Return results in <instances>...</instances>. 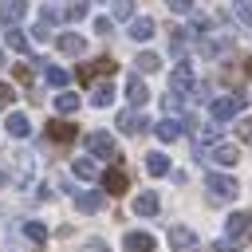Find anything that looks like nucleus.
<instances>
[{
	"mask_svg": "<svg viewBox=\"0 0 252 252\" xmlns=\"http://www.w3.org/2000/svg\"><path fill=\"white\" fill-rule=\"evenodd\" d=\"M55 47H59L63 55H83V47H87V39H83L79 32H63V35L55 39Z\"/></svg>",
	"mask_w": 252,
	"mask_h": 252,
	"instance_id": "11",
	"label": "nucleus"
},
{
	"mask_svg": "<svg viewBox=\"0 0 252 252\" xmlns=\"http://www.w3.org/2000/svg\"><path fill=\"white\" fill-rule=\"evenodd\" d=\"M173 165H169V158L165 154H146V173H154V177H161V173H169Z\"/></svg>",
	"mask_w": 252,
	"mask_h": 252,
	"instance_id": "21",
	"label": "nucleus"
},
{
	"mask_svg": "<svg viewBox=\"0 0 252 252\" xmlns=\"http://www.w3.org/2000/svg\"><path fill=\"white\" fill-rule=\"evenodd\" d=\"M43 79H47L51 87H67V79H71V75H67L59 63H43Z\"/></svg>",
	"mask_w": 252,
	"mask_h": 252,
	"instance_id": "23",
	"label": "nucleus"
},
{
	"mask_svg": "<svg viewBox=\"0 0 252 252\" xmlns=\"http://www.w3.org/2000/svg\"><path fill=\"white\" fill-rule=\"evenodd\" d=\"M134 67L150 75V71H158V67H161V55H154V51H138V59H134Z\"/></svg>",
	"mask_w": 252,
	"mask_h": 252,
	"instance_id": "25",
	"label": "nucleus"
},
{
	"mask_svg": "<svg viewBox=\"0 0 252 252\" xmlns=\"http://www.w3.org/2000/svg\"><path fill=\"white\" fill-rule=\"evenodd\" d=\"M209 252H236V244H232V240H220V244H213Z\"/></svg>",
	"mask_w": 252,
	"mask_h": 252,
	"instance_id": "43",
	"label": "nucleus"
},
{
	"mask_svg": "<svg viewBox=\"0 0 252 252\" xmlns=\"http://www.w3.org/2000/svg\"><path fill=\"white\" fill-rule=\"evenodd\" d=\"M24 12H28V0H0V20H4V28H16V24L24 20Z\"/></svg>",
	"mask_w": 252,
	"mask_h": 252,
	"instance_id": "10",
	"label": "nucleus"
},
{
	"mask_svg": "<svg viewBox=\"0 0 252 252\" xmlns=\"http://www.w3.org/2000/svg\"><path fill=\"white\" fill-rule=\"evenodd\" d=\"M197 47H201V55H205V59H217V55H224V47H228V39H217V35H205V39H201Z\"/></svg>",
	"mask_w": 252,
	"mask_h": 252,
	"instance_id": "17",
	"label": "nucleus"
},
{
	"mask_svg": "<svg viewBox=\"0 0 252 252\" xmlns=\"http://www.w3.org/2000/svg\"><path fill=\"white\" fill-rule=\"evenodd\" d=\"M0 67H4V51H0Z\"/></svg>",
	"mask_w": 252,
	"mask_h": 252,
	"instance_id": "45",
	"label": "nucleus"
},
{
	"mask_svg": "<svg viewBox=\"0 0 252 252\" xmlns=\"http://www.w3.org/2000/svg\"><path fill=\"white\" fill-rule=\"evenodd\" d=\"M114 71H118V63H114L110 55H102V59H94V63L75 67V79H79V83H91L94 75H114Z\"/></svg>",
	"mask_w": 252,
	"mask_h": 252,
	"instance_id": "3",
	"label": "nucleus"
},
{
	"mask_svg": "<svg viewBox=\"0 0 252 252\" xmlns=\"http://www.w3.org/2000/svg\"><path fill=\"white\" fill-rule=\"evenodd\" d=\"M161 102H165V110H173V114H181V110H185V106H181V94H173V91H169Z\"/></svg>",
	"mask_w": 252,
	"mask_h": 252,
	"instance_id": "38",
	"label": "nucleus"
},
{
	"mask_svg": "<svg viewBox=\"0 0 252 252\" xmlns=\"http://www.w3.org/2000/svg\"><path fill=\"white\" fill-rule=\"evenodd\" d=\"M12 102H16V91H12L8 83H0V110H4V106H12Z\"/></svg>",
	"mask_w": 252,
	"mask_h": 252,
	"instance_id": "39",
	"label": "nucleus"
},
{
	"mask_svg": "<svg viewBox=\"0 0 252 252\" xmlns=\"http://www.w3.org/2000/svg\"><path fill=\"white\" fill-rule=\"evenodd\" d=\"M71 169H75V177H83V181H91V177H94V173H98V169H94V161H91V158H79V161H75V165H71Z\"/></svg>",
	"mask_w": 252,
	"mask_h": 252,
	"instance_id": "31",
	"label": "nucleus"
},
{
	"mask_svg": "<svg viewBox=\"0 0 252 252\" xmlns=\"http://www.w3.org/2000/svg\"><path fill=\"white\" fill-rule=\"evenodd\" d=\"M63 16H67V20H83V16H87V4H83V0H75L71 8H63Z\"/></svg>",
	"mask_w": 252,
	"mask_h": 252,
	"instance_id": "35",
	"label": "nucleus"
},
{
	"mask_svg": "<svg viewBox=\"0 0 252 252\" xmlns=\"http://www.w3.org/2000/svg\"><path fill=\"white\" fill-rule=\"evenodd\" d=\"M150 35H154V20H146V16L130 20V39H150Z\"/></svg>",
	"mask_w": 252,
	"mask_h": 252,
	"instance_id": "22",
	"label": "nucleus"
},
{
	"mask_svg": "<svg viewBox=\"0 0 252 252\" xmlns=\"http://www.w3.org/2000/svg\"><path fill=\"white\" fill-rule=\"evenodd\" d=\"M240 106H244L240 94H224V98H213L209 102V114H213V122H228V118L240 114Z\"/></svg>",
	"mask_w": 252,
	"mask_h": 252,
	"instance_id": "2",
	"label": "nucleus"
},
{
	"mask_svg": "<svg viewBox=\"0 0 252 252\" xmlns=\"http://www.w3.org/2000/svg\"><path fill=\"white\" fill-rule=\"evenodd\" d=\"M59 20H67L63 8H55V4H43V8H39V24H43V28H51V24H59Z\"/></svg>",
	"mask_w": 252,
	"mask_h": 252,
	"instance_id": "26",
	"label": "nucleus"
},
{
	"mask_svg": "<svg viewBox=\"0 0 252 252\" xmlns=\"http://www.w3.org/2000/svg\"><path fill=\"white\" fill-rule=\"evenodd\" d=\"M244 75H252V59H244Z\"/></svg>",
	"mask_w": 252,
	"mask_h": 252,
	"instance_id": "44",
	"label": "nucleus"
},
{
	"mask_svg": "<svg viewBox=\"0 0 252 252\" xmlns=\"http://www.w3.org/2000/svg\"><path fill=\"white\" fill-rule=\"evenodd\" d=\"M169 87H173V94H181V91H193L197 87V79H193V67L181 59L173 71H169Z\"/></svg>",
	"mask_w": 252,
	"mask_h": 252,
	"instance_id": "5",
	"label": "nucleus"
},
{
	"mask_svg": "<svg viewBox=\"0 0 252 252\" xmlns=\"http://www.w3.org/2000/svg\"><path fill=\"white\" fill-rule=\"evenodd\" d=\"M12 75H16V83H24V87H32V79H35V75H32V67H24V63H20V67H12Z\"/></svg>",
	"mask_w": 252,
	"mask_h": 252,
	"instance_id": "36",
	"label": "nucleus"
},
{
	"mask_svg": "<svg viewBox=\"0 0 252 252\" xmlns=\"http://www.w3.org/2000/svg\"><path fill=\"white\" fill-rule=\"evenodd\" d=\"M79 252H110V244H106L102 236H94V240H87V244H83Z\"/></svg>",
	"mask_w": 252,
	"mask_h": 252,
	"instance_id": "37",
	"label": "nucleus"
},
{
	"mask_svg": "<svg viewBox=\"0 0 252 252\" xmlns=\"http://www.w3.org/2000/svg\"><path fill=\"white\" fill-rule=\"evenodd\" d=\"M232 12H236V20H240V24H252V0H236V8H232Z\"/></svg>",
	"mask_w": 252,
	"mask_h": 252,
	"instance_id": "33",
	"label": "nucleus"
},
{
	"mask_svg": "<svg viewBox=\"0 0 252 252\" xmlns=\"http://www.w3.org/2000/svg\"><path fill=\"white\" fill-rule=\"evenodd\" d=\"M87 150H91V158H114V138L106 130H94V134H87Z\"/></svg>",
	"mask_w": 252,
	"mask_h": 252,
	"instance_id": "7",
	"label": "nucleus"
},
{
	"mask_svg": "<svg viewBox=\"0 0 252 252\" xmlns=\"http://www.w3.org/2000/svg\"><path fill=\"white\" fill-rule=\"evenodd\" d=\"M169 248H173V252H197V248H201V240H197V232H193V228L173 224V228H169Z\"/></svg>",
	"mask_w": 252,
	"mask_h": 252,
	"instance_id": "4",
	"label": "nucleus"
},
{
	"mask_svg": "<svg viewBox=\"0 0 252 252\" xmlns=\"http://www.w3.org/2000/svg\"><path fill=\"white\" fill-rule=\"evenodd\" d=\"M126 98H130L134 106H146V102H150V87H146L142 79H130V83H126Z\"/></svg>",
	"mask_w": 252,
	"mask_h": 252,
	"instance_id": "16",
	"label": "nucleus"
},
{
	"mask_svg": "<svg viewBox=\"0 0 252 252\" xmlns=\"http://www.w3.org/2000/svg\"><path fill=\"white\" fill-rule=\"evenodd\" d=\"M114 20H134V0H114Z\"/></svg>",
	"mask_w": 252,
	"mask_h": 252,
	"instance_id": "32",
	"label": "nucleus"
},
{
	"mask_svg": "<svg viewBox=\"0 0 252 252\" xmlns=\"http://www.w3.org/2000/svg\"><path fill=\"white\" fill-rule=\"evenodd\" d=\"M122 248L126 252H154V236L150 232H126L122 236Z\"/></svg>",
	"mask_w": 252,
	"mask_h": 252,
	"instance_id": "12",
	"label": "nucleus"
},
{
	"mask_svg": "<svg viewBox=\"0 0 252 252\" xmlns=\"http://www.w3.org/2000/svg\"><path fill=\"white\" fill-rule=\"evenodd\" d=\"M158 209H161V197H158V193H138V197H134V213H138V217H154Z\"/></svg>",
	"mask_w": 252,
	"mask_h": 252,
	"instance_id": "14",
	"label": "nucleus"
},
{
	"mask_svg": "<svg viewBox=\"0 0 252 252\" xmlns=\"http://www.w3.org/2000/svg\"><path fill=\"white\" fill-rule=\"evenodd\" d=\"M35 39H39V43H47V39H51V28H43V24H35Z\"/></svg>",
	"mask_w": 252,
	"mask_h": 252,
	"instance_id": "42",
	"label": "nucleus"
},
{
	"mask_svg": "<svg viewBox=\"0 0 252 252\" xmlns=\"http://www.w3.org/2000/svg\"><path fill=\"white\" fill-rule=\"evenodd\" d=\"M4 43H12L16 51H28V47H32V43H28V35H24L20 28H8V32H4Z\"/></svg>",
	"mask_w": 252,
	"mask_h": 252,
	"instance_id": "28",
	"label": "nucleus"
},
{
	"mask_svg": "<svg viewBox=\"0 0 252 252\" xmlns=\"http://www.w3.org/2000/svg\"><path fill=\"white\" fill-rule=\"evenodd\" d=\"M94 32H98V35H110V32H114V24L102 16V20H94Z\"/></svg>",
	"mask_w": 252,
	"mask_h": 252,
	"instance_id": "41",
	"label": "nucleus"
},
{
	"mask_svg": "<svg viewBox=\"0 0 252 252\" xmlns=\"http://www.w3.org/2000/svg\"><path fill=\"white\" fill-rule=\"evenodd\" d=\"M169 12H193V0H165Z\"/></svg>",
	"mask_w": 252,
	"mask_h": 252,
	"instance_id": "40",
	"label": "nucleus"
},
{
	"mask_svg": "<svg viewBox=\"0 0 252 252\" xmlns=\"http://www.w3.org/2000/svg\"><path fill=\"white\" fill-rule=\"evenodd\" d=\"M24 236H28L32 244H43V240H47V228H43L39 220H28V224H24Z\"/></svg>",
	"mask_w": 252,
	"mask_h": 252,
	"instance_id": "29",
	"label": "nucleus"
},
{
	"mask_svg": "<svg viewBox=\"0 0 252 252\" xmlns=\"http://www.w3.org/2000/svg\"><path fill=\"white\" fill-rule=\"evenodd\" d=\"M181 130H185V126H181L177 118H161V122L154 126V134H158L161 142H177V138H181Z\"/></svg>",
	"mask_w": 252,
	"mask_h": 252,
	"instance_id": "15",
	"label": "nucleus"
},
{
	"mask_svg": "<svg viewBox=\"0 0 252 252\" xmlns=\"http://www.w3.org/2000/svg\"><path fill=\"white\" fill-rule=\"evenodd\" d=\"M110 102H114V87L110 83H98L91 91V106H110Z\"/></svg>",
	"mask_w": 252,
	"mask_h": 252,
	"instance_id": "24",
	"label": "nucleus"
},
{
	"mask_svg": "<svg viewBox=\"0 0 252 252\" xmlns=\"http://www.w3.org/2000/svg\"><path fill=\"white\" fill-rule=\"evenodd\" d=\"M118 130H122V134H146V130H150V118H146L142 110H122V114H118Z\"/></svg>",
	"mask_w": 252,
	"mask_h": 252,
	"instance_id": "6",
	"label": "nucleus"
},
{
	"mask_svg": "<svg viewBox=\"0 0 252 252\" xmlns=\"http://www.w3.org/2000/svg\"><path fill=\"white\" fill-rule=\"evenodd\" d=\"M8 134L12 138H28V130H32V122H28V114H8Z\"/></svg>",
	"mask_w": 252,
	"mask_h": 252,
	"instance_id": "20",
	"label": "nucleus"
},
{
	"mask_svg": "<svg viewBox=\"0 0 252 252\" xmlns=\"http://www.w3.org/2000/svg\"><path fill=\"white\" fill-rule=\"evenodd\" d=\"M43 134H47L55 146H67V142H75V138H79V134H75V126H71V122H63V118L47 122V126H43Z\"/></svg>",
	"mask_w": 252,
	"mask_h": 252,
	"instance_id": "8",
	"label": "nucleus"
},
{
	"mask_svg": "<svg viewBox=\"0 0 252 252\" xmlns=\"http://www.w3.org/2000/svg\"><path fill=\"white\" fill-rule=\"evenodd\" d=\"M213 158H217L220 165H236V161H240V150H236V146H217Z\"/></svg>",
	"mask_w": 252,
	"mask_h": 252,
	"instance_id": "27",
	"label": "nucleus"
},
{
	"mask_svg": "<svg viewBox=\"0 0 252 252\" xmlns=\"http://www.w3.org/2000/svg\"><path fill=\"white\" fill-rule=\"evenodd\" d=\"M75 209L79 213H98L102 209V193H75Z\"/></svg>",
	"mask_w": 252,
	"mask_h": 252,
	"instance_id": "18",
	"label": "nucleus"
},
{
	"mask_svg": "<svg viewBox=\"0 0 252 252\" xmlns=\"http://www.w3.org/2000/svg\"><path fill=\"white\" fill-rule=\"evenodd\" d=\"M79 106H83L79 94H71V91H59V94H55V110H59V114H75Z\"/></svg>",
	"mask_w": 252,
	"mask_h": 252,
	"instance_id": "19",
	"label": "nucleus"
},
{
	"mask_svg": "<svg viewBox=\"0 0 252 252\" xmlns=\"http://www.w3.org/2000/svg\"><path fill=\"white\" fill-rule=\"evenodd\" d=\"M32 177V154H16V181Z\"/></svg>",
	"mask_w": 252,
	"mask_h": 252,
	"instance_id": "30",
	"label": "nucleus"
},
{
	"mask_svg": "<svg viewBox=\"0 0 252 252\" xmlns=\"http://www.w3.org/2000/svg\"><path fill=\"white\" fill-rule=\"evenodd\" d=\"M102 185H106V193H126L130 189V177H126V169H106L102 173Z\"/></svg>",
	"mask_w": 252,
	"mask_h": 252,
	"instance_id": "13",
	"label": "nucleus"
},
{
	"mask_svg": "<svg viewBox=\"0 0 252 252\" xmlns=\"http://www.w3.org/2000/svg\"><path fill=\"white\" fill-rule=\"evenodd\" d=\"M248 228H252V217H248V213H228V220H224V232H228V240H232V244H240Z\"/></svg>",
	"mask_w": 252,
	"mask_h": 252,
	"instance_id": "9",
	"label": "nucleus"
},
{
	"mask_svg": "<svg viewBox=\"0 0 252 252\" xmlns=\"http://www.w3.org/2000/svg\"><path fill=\"white\" fill-rule=\"evenodd\" d=\"M236 138H240L244 146H252V118H240V122H236Z\"/></svg>",
	"mask_w": 252,
	"mask_h": 252,
	"instance_id": "34",
	"label": "nucleus"
},
{
	"mask_svg": "<svg viewBox=\"0 0 252 252\" xmlns=\"http://www.w3.org/2000/svg\"><path fill=\"white\" fill-rule=\"evenodd\" d=\"M205 189L213 201H236V193H240V185L224 173H205Z\"/></svg>",
	"mask_w": 252,
	"mask_h": 252,
	"instance_id": "1",
	"label": "nucleus"
}]
</instances>
